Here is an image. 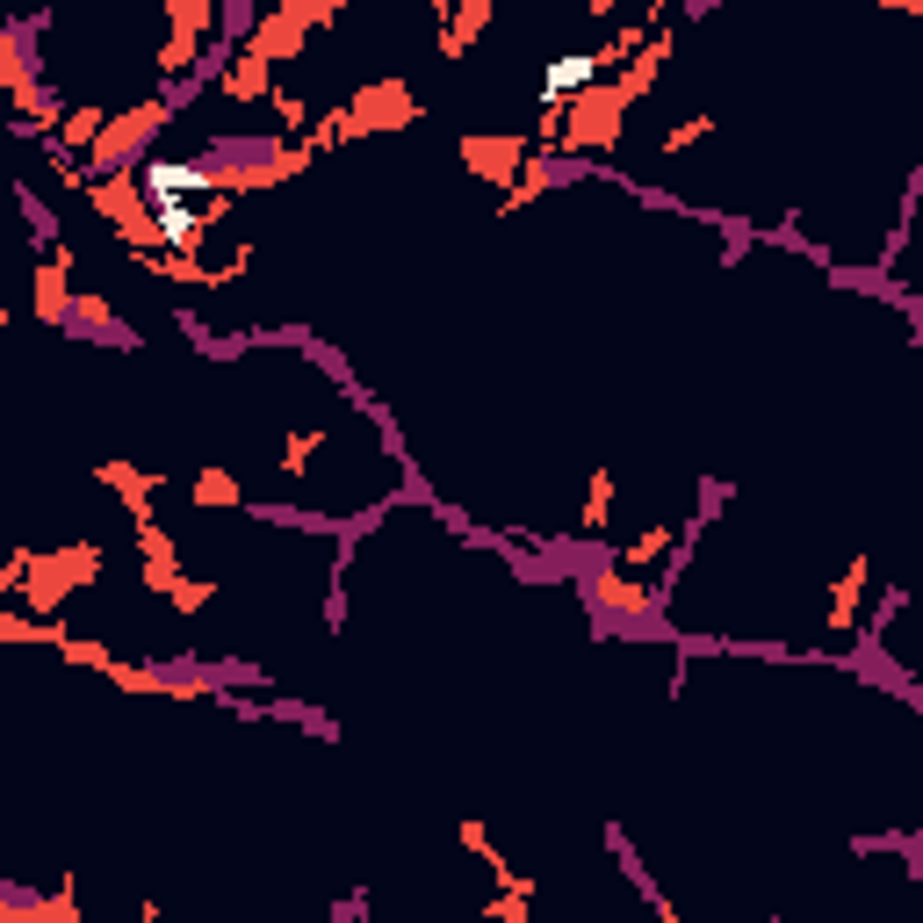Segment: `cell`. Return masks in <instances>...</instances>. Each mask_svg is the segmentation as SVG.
<instances>
[{
    "label": "cell",
    "mask_w": 923,
    "mask_h": 923,
    "mask_svg": "<svg viewBox=\"0 0 923 923\" xmlns=\"http://www.w3.org/2000/svg\"><path fill=\"white\" fill-rule=\"evenodd\" d=\"M462 166H476L484 181H506L527 166V138H462Z\"/></svg>",
    "instance_id": "cell-1"
},
{
    "label": "cell",
    "mask_w": 923,
    "mask_h": 923,
    "mask_svg": "<svg viewBox=\"0 0 923 923\" xmlns=\"http://www.w3.org/2000/svg\"><path fill=\"white\" fill-rule=\"evenodd\" d=\"M195 506H239V484H231V470H195Z\"/></svg>",
    "instance_id": "cell-2"
}]
</instances>
